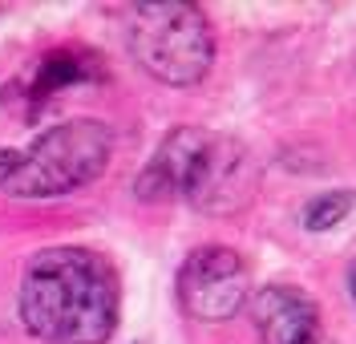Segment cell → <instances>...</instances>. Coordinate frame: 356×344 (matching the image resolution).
Instances as JSON below:
<instances>
[{
  "mask_svg": "<svg viewBox=\"0 0 356 344\" xmlns=\"http://www.w3.org/2000/svg\"><path fill=\"white\" fill-rule=\"evenodd\" d=\"M247 288H251L247 259L222 243L195 247L178 268V304L202 324L231 320L247 304Z\"/></svg>",
  "mask_w": 356,
  "mask_h": 344,
  "instance_id": "obj_4",
  "label": "cell"
},
{
  "mask_svg": "<svg viewBox=\"0 0 356 344\" xmlns=\"http://www.w3.org/2000/svg\"><path fill=\"white\" fill-rule=\"evenodd\" d=\"M255 186H259V166L251 150L227 134H211L195 162L186 203L199 206L202 215H239L255 199Z\"/></svg>",
  "mask_w": 356,
  "mask_h": 344,
  "instance_id": "obj_5",
  "label": "cell"
},
{
  "mask_svg": "<svg viewBox=\"0 0 356 344\" xmlns=\"http://www.w3.org/2000/svg\"><path fill=\"white\" fill-rule=\"evenodd\" d=\"M134 61L166 85H199L215 65V28L191 0L134 4L126 13Z\"/></svg>",
  "mask_w": 356,
  "mask_h": 344,
  "instance_id": "obj_3",
  "label": "cell"
},
{
  "mask_svg": "<svg viewBox=\"0 0 356 344\" xmlns=\"http://www.w3.org/2000/svg\"><path fill=\"white\" fill-rule=\"evenodd\" d=\"M353 206H356L353 190H324V195H316V199L304 203L300 219H304L308 231H332L336 223H344L353 215Z\"/></svg>",
  "mask_w": 356,
  "mask_h": 344,
  "instance_id": "obj_9",
  "label": "cell"
},
{
  "mask_svg": "<svg viewBox=\"0 0 356 344\" xmlns=\"http://www.w3.org/2000/svg\"><path fill=\"white\" fill-rule=\"evenodd\" d=\"M113 158V130L97 117L49 126L24 150L0 154V190L13 199H61L97 183Z\"/></svg>",
  "mask_w": 356,
  "mask_h": 344,
  "instance_id": "obj_2",
  "label": "cell"
},
{
  "mask_svg": "<svg viewBox=\"0 0 356 344\" xmlns=\"http://www.w3.org/2000/svg\"><path fill=\"white\" fill-rule=\"evenodd\" d=\"M247 308L264 344H320V304L296 284H267Z\"/></svg>",
  "mask_w": 356,
  "mask_h": 344,
  "instance_id": "obj_6",
  "label": "cell"
},
{
  "mask_svg": "<svg viewBox=\"0 0 356 344\" xmlns=\"http://www.w3.org/2000/svg\"><path fill=\"white\" fill-rule=\"evenodd\" d=\"M348 292H353V300H356V259L348 263Z\"/></svg>",
  "mask_w": 356,
  "mask_h": 344,
  "instance_id": "obj_10",
  "label": "cell"
},
{
  "mask_svg": "<svg viewBox=\"0 0 356 344\" xmlns=\"http://www.w3.org/2000/svg\"><path fill=\"white\" fill-rule=\"evenodd\" d=\"M89 77H102V65L89 49H57L49 53L37 69V81H33V101H41L49 93L65 90V85H77V81H89Z\"/></svg>",
  "mask_w": 356,
  "mask_h": 344,
  "instance_id": "obj_8",
  "label": "cell"
},
{
  "mask_svg": "<svg viewBox=\"0 0 356 344\" xmlns=\"http://www.w3.org/2000/svg\"><path fill=\"white\" fill-rule=\"evenodd\" d=\"M21 324L49 344H106L118 328L122 284L89 247H44L21 275Z\"/></svg>",
  "mask_w": 356,
  "mask_h": 344,
  "instance_id": "obj_1",
  "label": "cell"
},
{
  "mask_svg": "<svg viewBox=\"0 0 356 344\" xmlns=\"http://www.w3.org/2000/svg\"><path fill=\"white\" fill-rule=\"evenodd\" d=\"M211 130L199 126H175L170 134L162 138V146L154 150V158L146 162V170L138 174V199L146 203H170V199H186V186L195 174V162H199L202 146H207Z\"/></svg>",
  "mask_w": 356,
  "mask_h": 344,
  "instance_id": "obj_7",
  "label": "cell"
}]
</instances>
